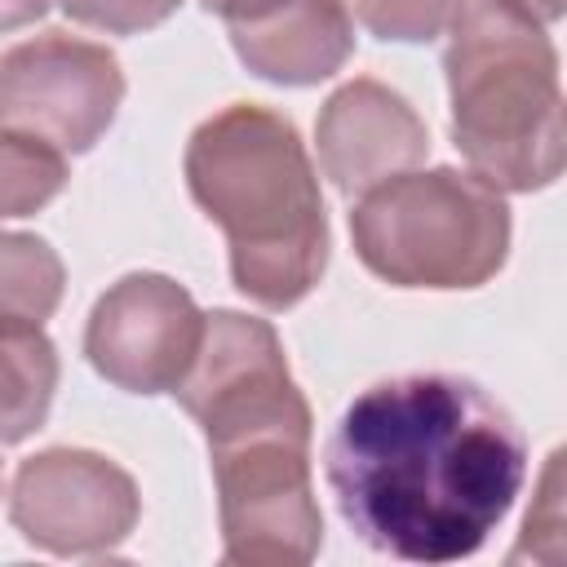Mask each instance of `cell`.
Returning <instances> with one entry per match:
<instances>
[{"instance_id": "8fae6325", "label": "cell", "mask_w": 567, "mask_h": 567, "mask_svg": "<svg viewBox=\"0 0 567 567\" xmlns=\"http://www.w3.org/2000/svg\"><path fill=\"white\" fill-rule=\"evenodd\" d=\"M58 390V350L40 323H0V447L31 439Z\"/></svg>"}, {"instance_id": "7c38bea8", "label": "cell", "mask_w": 567, "mask_h": 567, "mask_svg": "<svg viewBox=\"0 0 567 567\" xmlns=\"http://www.w3.org/2000/svg\"><path fill=\"white\" fill-rule=\"evenodd\" d=\"M62 257L40 235L0 230V323H44L62 301Z\"/></svg>"}, {"instance_id": "30bf717a", "label": "cell", "mask_w": 567, "mask_h": 567, "mask_svg": "<svg viewBox=\"0 0 567 567\" xmlns=\"http://www.w3.org/2000/svg\"><path fill=\"white\" fill-rule=\"evenodd\" d=\"M226 22L239 62L270 84H319L354 53L346 0H199Z\"/></svg>"}, {"instance_id": "52a82bcc", "label": "cell", "mask_w": 567, "mask_h": 567, "mask_svg": "<svg viewBox=\"0 0 567 567\" xmlns=\"http://www.w3.org/2000/svg\"><path fill=\"white\" fill-rule=\"evenodd\" d=\"M9 518L35 549L97 558L124 545L142 518L128 470L89 447H44L13 470Z\"/></svg>"}, {"instance_id": "8992f818", "label": "cell", "mask_w": 567, "mask_h": 567, "mask_svg": "<svg viewBox=\"0 0 567 567\" xmlns=\"http://www.w3.org/2000/svg\"><path fill=\"white\" fill-rule=\"evenodd\" d=\"M124 102L120 58L66 31H44L0 58V128L31 133L62 155L89 151Z\"/></svg>"}, {"instance_id": "2e32d148", "label": "cell", "mask_w": 567, "mask_h": 567, "mask_svg": "<svg viewBox=\"0 0 567 567\" xmlns=\"http://www.w3.org/2000/svg\"><path fill=\"white\" fill-rule=\"evenodd\" d=\"M53 0H0V31H13V27H27L35 18L49 13Z\"/></svg>"}, {"instance_id": "6da1fadb", "label": "cell", "mask_w": 567, "mask_h": 567, "mask_svg": "<svg viewBox=\"0 0 567 567\" xmlns=\"http://www.w3.org/2000/svg\"><path fill=\"white\" fill-rule=\"evenodd\" d=\"M323 474L368 549L399 563H456L509 514L527 478V439L478 381L408 372L346 403Z\"/></svg>"}, {"instance_id": "277c9868", "label": "cell", "mask_w": 567, "mask_h": 567, "mask_svg": "<svg viewBox=\"0 0 567 567\" xmlns=\"http://www.w3.org/2000/svg\"><path fill=\"white\" fill-rule=\"evenodd\" d=\"M452 142L496 190H545L563 173V84L545 22L509 0H465L447 27Z\"/></svg>"}, {"instance_id": "5b68a950", "label": "cell", "mask_w": 567, "mask_h": 567, "mask_svg": "<svg viewBox=\"0 0 567 567\" xmlns=\"http://www.w3.org/2000/svg\"><path fill=\"white\" fill-rule=\"evenodd\" d=\"M359 261L394 288H478L509 252L505 195L465 168H408L350 208Z\"/></svg>"}, {"instance_id": "3957f363", "label": "cell", "mask_w": 567, "mask_h": 567, "mask_svg": "<svg viewBox=\"0 0 567 567\" xmlns=\"http://www.w3.org/2000/svg\"><path fill=\"white\" fill-rule=\"evenodd\" d=\"M186 186L230 248L235 288L266 306H297L328 266V213L301 133L270 106L230 102L186 142Z\"/></svg>"}, {"instance_id": "9c48e42d", "label": "cell", "mask_w": 567, "mask_h": 567, "mask_svg": "<svg viewBox=\"0 0 567 567\" xmlns=\"http://www.w3.org/2000/svg\"><path fill=\"white\" fill-rule=\"evenodd\" d=\"M315 142L323 173L346 199H359L363 190L416 168L430 155L425 120L412 111L403 93L372 75L341 84L323 102L315 120Z\"/></svg>"}, {"instance_id": "5bb4252c", "label": "cell", "mask_w": 567, "mask_h": 567, "mask_svg": "<svg viewBox=\"0 0 567 567\" xmlns=\"http://www.w3.org/2000/svg\"><path fill=\"white\" fill-rule=\"evenodd\" d=\"M354 18L377 35V40H399V44H425L443 35L465 0H350Z\"/></svg>"}, {"instance_id": "7a4b0ae2", "label": "cell", "mask_w": 567, "mask_h": 567, "mask_svg": "<svg viewBox=\"0 0 567 567\" xmlns=\"http://www.w3.org/2000/svg\"><path fill=\"white\" fill-rule=\"evenodd\" d=\"M173 399L199 421L213 461L221 554L244 567H301L323 545L310 483V403L266 319L204 315Z\"/></svg>"}, {"instance_id": "ba28073f", "label": "cell", "mask_w": 567, "mask_h": 567, "mask_svg": "<svg viewBox=\"0 0 567 567\" xmlns=\"http://www.w3.org/2000/svg\"><path fill=\"white\" fill-rule=\"evenodd\" d=\"M204 337L195 297L155 270L115 279L89 310L84 354L97 377L128 394H173Z\"/></svg>"}, {"instance_id": "9a60e30c", "label": "cell", "mask_w": 567, "mask_h": 567, "mask_svg": "<svg viewBox=\"0 0 567 567\" xmlns=\"http://www.w3.org/2000/svg\"><path fill=\"white\" fill-rule=\"evenodd\" d=\"M66 18L111 31V35H133V31H151L159 27L182 0H58Z\"/></svg>"}, {"instance_id": "4fadbf2b", "label": "cell", "mask_w": 567, "mask_h": 567, "mask_svg": "<svg viewBox=\"0 0 567 567\" xmlns=\"http://www.w3.org/2000/svg\"><path fill=\"white\" fill-rule=\"evenodd\" d=\"M66 155L31 133L0 128V221L44 208L66 186Z\"/></svg>"}]
</instances>
